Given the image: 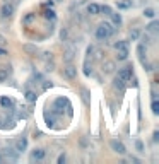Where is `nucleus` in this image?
I'll return each mask as SVG.
<instances>
[{
    "label": "nucleus",
    "mask_w": 159,
    "mask_h": 164,
    "mask_svg": "<svg viewBox=\"0 0 159 164\" xmlns=\"http://www.w3.org/2000/svg\"><path fill=\"white\" fill-rule=\"evenodd\" d=\"M113 32H115V27L111 26L110 22H101L99 26L96 27V38L99 39V41H104V39H108Z\"/></svg>",
    "instance_id": "1"
},
{
    "label": "nucleus",
    "mask_w": 159,
    "mask_h": 164,
    "mask_svg": "<svg viewBox=\"0 0 159 164\" xmlns=\"http://www.w3.org/2000/svg\"><path fill=\"white\" fill-rule=\"evenodd\" d=\"M110 147H111V151H113V152H117V154H120V156L127 154V147H125V144L122 140L113 138V140L110 142Z\"/></svg>",
    "instance_id": "2"
},
{
    "label": "nucleus",
    "mask_w": 159,
    "mask_h": 164,
    "mask_svg": "<svg viewBox=\"0 0 159 164\" xmlns=\"http://www.w3.org/2000/svg\"><path fill=\"white\" fill-rule=\"evenodd\" d=\"M75 55H77V50H75L74 46H68V48L63 52L62 58H63L65 63H72V62H74V58H75Z\"/></svg>",
    "instance_id": "3"
},
{
    "label": "nucleus",
    "mask_w": 159,
    "mask_h": 164,
    "mask_svg": "<svg viewBox=\"0 0 159 164\" xmlns=\"http://www.w3.org/2000/svg\"><path fill=\"white\" fill-rule=\"evenodd\" d=\"M62 74H63V77H67V79H75L77 77V67L72 63H67V67H63Z\"/></svg>",
    "instance_id": "4"
},
{
    "label": "nucleus",
    "mask_w": 159,
    "mask_h": 164,
    "mask_svg": "<svg viewBox=\"0 0 159 164\" xmlns=\"http://www.w3.org/2000/svg\"><path fill=\"white\" fill-rule=\"evenodd\" d=\"M118 77L123 79L125 82H128L130 79H132V67H123L118 70Z\"/></svg>",
    "instance_id": "5"
},
{
    "label": "nucleus",
    "mask_w": 159,
    "mask_h": 164,
    "mask_svg": "<svg viewBox=\"0 0 159 164\" xmlns=\"http://www.w3.org/2000/svg\"><path fill=\"white\" fill-rule=\"evenodd\" d=\"M14 14V3H3V7L0 9V16L2 17H10Z\"/></svg>",
    "instance_id": "6"
},
{
    "label": "nucleus",
    "mask_w": 159,
    "mask_h": 164,
    "mask_svg": "<svg viewBox=\"0 0 159 164\" xmlns=\"http://www.w3.org/2000/svg\"><path fill=\"white\" fill-rule=\"evenodd\" d=\"M115 68H117L115 62H113V60H106V62L103 63V74H104V75H110V74H113V72H115Z\"/></svg>",
    "instance_id": "7"
},
{
    "label": "nucleus",
    "mask_w": 159,
    "mask_h": 164,
    "mask_svg": "<svg viewBox=\"0 0 159 164\" xmlns=\"http://www.w3.org/2000/svg\"><path fill=\"white\" fill-rule=\"evenodd\" d=\"M45 156H46L45 149H34L31 154V159L32 161H41V159H45Z\"/></svg>",
    "instance_id": "8"
},
{
    "label": "nucleus",
    "mask_w": 159,
    "mask_h": 164,
    "mask_svg": "<svg viewBox=\"0 0 159 164\" xmlns=\"http://www.w3.org/2000/svg\"><path fill=\"white\" fill-rule=\"evenodd\" d=\"M137 53H139V58L140 62H146V53H147V45H144V43H140L139 46H137Z\"/></svg>",
    "instance_id": "9"
},
{
    "label": "nucleus",
    "mask_w": 159,
    "mask_h": 164,
    "mask_svg": "<svg viewBox=\"0 0 159 164\" xmlns=\"http://www.w3.org/2000/svg\"><path fill=\"white\" fill-rule=\"evenodd\" d=\"M26 147H27V140L26 138H19V140L16 142V152H24L26 151Z\"/></svg>",
    "instance_id": "10"
},
{
    "label": "nucleus",
    "mask_w": 159,
    "mask_h": 164,
    "mask_svg": "<svg viewBox=\"0 0 159 164\" xmlns=\"http://www.w3.org/2000/svg\"><path fill=\"white\" fill-rule=\"evenodd\" d=\"M22 50H24L27 55H36V53H38V48H36V45H31V43H24V45H22Z\"/></svg>",
    "instance_id": "11"
},
{
    "label": "nucleus",
    "mask_w": 159,
    "mask_h": 164,
    "mask_svg": "<svg viewBox=\"0 0 159 164\" xmlns=\"http://www.w3.org/2000/svg\"><path fill=\"white\" fill-rule=\"evenodd\" d=\"M117 7L120 10H127V9H130V7H132V2H130V0H118L117 2Z\"/></svg>",
    "instance_id": "12"
},
{
    "label": "nucleus",
    "mask_w": 159,
    "mask_h": 164,
    "mask_svg": "<svg viewBox=\"0 0 159 164\" xmlns=\"http://www.w3.org/2000/svg\"><path fill=\"white\" fill-rule=\"evenodd\" d=\"M43 17H45L46 21H55L57 19V14H55V10L50 7V10H45V12H43Z\"/></svg>",
    "instance_id": "13"
},
{
    "label": "nucleus",
    "mask_w": 159,
    "mask_h": 164,
    "mask_svg": "<svg viewBox=\"0 0 159 164\" xmlns=\"http://www.w3.org/2000/svg\"><path fill=\"white\" fill-rule=\"evenodd\" d=\"M87 14L97 16V14H99V5H97V3H89L87 5Z\"/></svg>",
    "instance_id": "14"
},
{
    "label": "nucleus",
    "mask_w": 159,
    "mask_h": 164,
    "mask_svg": "<svg viewBox=\"0 0 159 164\" xmlns=\"http://www.w3.org/2000/svg\"><path fill=\"white\" fill-rule=\"evenodd\" d=\"M157 29H159V22H157V21H152L151 24H147V26H146L147 32H157Z\"/></svg>",
    "instance_id": "15"
},
{
    "label": "nucleus",
    "mask_w": 159,
    "mask_h": 164,
    "mask_svg": "<svg viewBox=\"0 0 159 164\" xmlns=\"http://www.w3.org/2000/svg\"><path fill=\"white\" fill-rule=\"evenodd\" d=\"M113 86L117 87V89L123 91V87H125V81H123V79H120V77H115V81H113Z\"/></svg>",
    "instance_id": "16"
},
{
    "label": "nucleus",
    "mask_w": 159,
    "mask_h": 164,
    "mask_svg": "<svg viewBox=\"0 0 159 164\" xmlns=\"http://www.w3.org/2000/svg\"><path fill=\"white\" fill-rule=\"evenodd\" d=\"M0 104H2L3 108H10V106H12V99L7 97V96H2V97H0Z\"/></svg>",
    "instance_id": "17"
},
{
    "label": "nucleus",
    "mask_w": 159,
    "mask_h": 164,
    "mask_svg": "<svg viewBox=\"0 0 159 164\" xmlns=\"http://www.w3.org/2000/svg\"><path fill=\"white\" fill-rule=\"evenodd\" d=\"M117 52H118L117 58L120 62H123V60H127V58H128V50H117Z\"/></svg>",
    "instance_id": "18"
},
{
    "label": "nucleus",
    "mask_w": 159,
    "mask_h": 164,
    "mask_svg": "<svg viewBox=\"0 0 159 164\" xmlns=\"http://www.w3.org/2000/svg\"><path fill=\"white\" fill-rule=\"evenodd\" d=\"M115 48H117V50H128V43L125 41V39L117 41V43H115Z\"/></svg>",
    "instance_id": "19"
},
{
    "label": "nucleus",
    "mask_w": 159,
    "mask_h": 164,
    "mask_svg": "<svg viewBox=\"0 0 159 164\" xmlns=\"http://www.w3.org/2000/svg\"><path fill=\"white\" fill-rule=\"evenodd\" d=\"M9 79V68H0V82H5Z\"/></svg>",
    "instance_id": "20"
},
{
    "label": "nucleus",
    "mask_w": 159,
    "mask_h": 164,
    "mask_svg": "<svg viewBox=\"0 0 159 164\" xmlns=\"http://www.w3.org/2000/svg\"><path fill=\"white\" fill-rule=\"evenodd\" d=\"M101 12H103L104 16H111V12H113V10H111L110 5H99V14Z\"/></svg>",
    "instance_id": "21"
},
{
    "label": "nucleus",
    "mask_w": 159,
    "mask_h": 164,
    "mask_svg": "<svg viewBox=\"0 0 159 164\" xmlns=\"http://www.w3.org/2000/svg\"><path fill=\"white\" fill-rule=\"evenodd\" d=\"M139 38H140V31L139 29H130V39H132V41H137Z\"/></svg>",
    "instance_id": "22"
},
{
    "label": "nucleus",
    "mask_w": 159,
    "mask_h": 164,
    "mask_svg": "<svg viewBox=\"0 0 159 164\" xmlns=\"http://www.w3.org/2000/svg\"><path fill=\"white\" fill-rule=\"evenodd\" d=\"M26 99L29 101V103H34V101L38 99V96H36V92H32V91H26Z\"/></svg>",
    "instance_id": "23"
},
{
    "label": "nucleus",
    "mask_w": 159,
    "mask_h": 164,
    "mask_svg": "<svg viewBox=\"0 0 159 164\" xmlns=\"http://www.w3.org/2000/svg\"><path fill=\"white\" fill-rule=\"evenodd\" d=\"M144 16L149 17V19H154V17H156V10L154 9H146L144 10Z\"/></svg>",
    "instance_id": "24"
},
{
    "label": "nucleus",
    "mask_w": 159,
    "mask_h": 164,
    "mask_svg": "<svg viewBox=\"0 0 159 164\" xmlns=\"http://www.w3.org/2000/svg\"><path fill=\"white\" fill-rule=\"evenodd\" d=\"M111 17H113V24H115V26H120V24H122V16H120V14H113V12H111Z\"/></svg>",
    "instance_id": "25"
},
{
    "label": "nucleus",
    "mask_w": 159,
    "mask_h": 164,
    "mask_svg": "<svg viewBox=\"0 0 159 164\" xmlns=\"http://www.w3.org/2000/svg\"><path fill=\"white\" fill-rule=\"evenodd\" d=\"M34 19H36V14H27V16L22 19V22H24V24H29V22H32Z\"/></svg>",
    "instance_id": "26"
},
{
    "label": "nucleus",
    "mask_w": 159,
    "mask_h": 164,
    "mask_svg": "<svg viewBox=\"0 0 159 164\" xmlns=\"http://www.w3.org/2000/svg\"><path fill=\"white\" fill-rule=\"evenodd\" d=\"M53 68H55V63H53V60H52V62H45V70H46V72H53Z\"/></svg>",
    "instance_id": "27"
},
{
    "label": "nucleus",
    "mask_w": 159,
    "mask_h": 164,
    "mask_svg": "<svg viewBox=\"0 0 159 164\" xmlns=\"http://www.w3.org/2000/svg\"><path fill=\"white\" fill-rule=\"evenodd\" d=\"M151 108H152V113L154 115H159V103L156 99H152V104H151Z\"/></svg>",
    "instance_id": "28"
},
{
    "label": "nucleus",
    "mask_w": 159,
    "mask_h": 164,
    "mask_svg": "<svg viewBox=\"0 0 159 164\" xmlns=\"http://www.w3.org/2000/svg\"><path fill=\"white\" fill-rule=\"evenodd\" d=\"M60 39H62V41H67L68 39V29H62V31H60Z\"/></svg>",
    "instance_id": "29"
},
{
    "label": "nucleus",
    "mask_w": 159,
    "mask_h": 164,
    "mask_svg": "<svg viewBox=\"0 0 159 164\" xmlns=\"http://www.w3.org/2000/svg\"><path fill=\"white\" fill-rule=\"evenodd\" d=\"M41 58H43V62H52L53 60V55L50 53V52H45L41 55Z\"/></svg>",
    "instance_id": "30"
},
{
    "label": "nucleus",
    "mask_w": 159,
    "mask_h": 164,
    "mask_svg": "<svg viewBox=\"0 0 159 164\" xmlns=\"http://www.w3.org/2000/svg\"><path fill=\"white\" fill-rule=\"evenodd\" d=\"M142 43H144V45H151V43H152L151 36L149 34H142Z\"/></svg>",
    "instance_id": "31"
},
{
    "label": "nucleus",
    "mask_w": 159,
    "mask_h": 164,
    "mask_svg": "<svg viewBox=\"0 0 159 164\" xmlns=\"http://www.w3.org/2000/svg\"><path fill=\"white\" fill-rule=\"evenodd\" d=\"M53 123H55L53 116H48V115H46V125H48V127H53Z\"/></svg>",
    "instance_id": "32"
},
{
    "label": "nucleus",
    "mask_w": 159,
    "mask_h": 164,
    "mask_svg": "<svg viewBox=\"0 0 159 164\" xmlns=\"http://www.w3.org/2000/svg\"><path fill=\"white\" fill-rule=\"evenodd\" d=\"M135 147H137V151H139V152H144V145H142V142H140V140L135 142Z\"/></svg>",
    "instance_id": "33"
},
{
    "label": "nucleus",
    "mask_w": 159,
    "mask_h": 164,
    "mask_svg": "<svg viewBox=\"0 0 159 164\" xmlns=\"http://www.w3.org/2000/svg\"><path fill=\"white\" fill-rule=\"evenodd\" d=\"M65 162V154H60L58 156V164H63Z\"/></svg>",
    "instance_id": "34"
},
{
    "label": "nucleus",
    "mask_w": 159,
    "mask_h": 164,
    "mask_svg": "<svg viewBox=\"0 0 159 164\" xmlns=\"http://www.w3.org/2000/svg\"><path fill=\"white\" fill-rule=\"evenodd\" d=\"M94 52H96V50H94ZM94 57H96V58H103V52H101V50H97Z\"/></svg>",
    "instance_id": "35"
},
{
    "label": "nucleus",
    "mask_w": 159,
    "mask_h": 164,
    "mask_svg": "<svg viewBox=\"0 0 159 164\" xmlns=\"http://www.w3.org/2000/svg\"><path fill=\"white\" fill-rule=\"evenodd\" d=\"M50 87H52V82H45V84H43V89H50Z\"/></svg>",
    "instance_id": "36"
},
{
    "label": "nucleus",
    "mask_w": 159,
    "mask_h": 164,
    "mask_svg": "<svg viewBox=\"0 0 159 164\" xmlns=\"http://www.w3.org/2000/svg\"><path fill=\"white\" fill-rule=\"evenodd\" d=\"M130 162H135V164H139L140 161H139V159H137V157H130Z\"/></svg>",
    "instance_id": "37"
},
{
    "label": "nucleus",
    "mask_w": 159,
    "mask_h": 164,
    "mask_svg": "<svg viewBox=\"0 0 159 164\" xmlns=\"http://www.w3.org/2000/svg\"><path fill=\"white\" fill-rule=\"evenodd\" d=\"M46 7H53V0H48V2H46Z\"/></svg>",
    "instance_id": "38"
},
{
    "label": "nucleus",
    "mask_w": 159,
    "mask_h": 164,
    "mask_svg": "<svg viewBox=\"0 0 159 164\" xmlns=\"http://www.w3.org/2000/svg\"><path fill=\"white\" fill-rule=\"evenodd\" d=\"M157 138H159V133L154 132V142H157Z\"/></svg>",
    "instance_id": "39"
},
{
    "label": "nucleus",
    "mask_w": 159,
    "mask_h": 164,
    "mask_svg": "<svg viewBox=\"0 0 159 164\" xmlns=\"http://www.w3.org/2000/svg\"><path fill=\"white\" fill-rule=\"evenodd\" d=\"M0 55H7V50H3V48H0Z\"/></svg>",
    "instance_id": "40"
}]
</instances>
